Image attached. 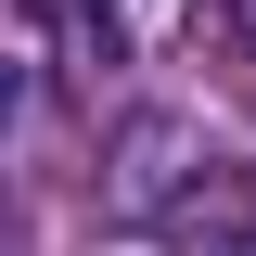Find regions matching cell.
<instances>
[{"label": "cell", "mask_w": 256, "mask_h": 256, "mask_svg": "<svg viewBox=\"0 0 256 256\" xmlns=\"http://www.w3.org/2000/svg\"><path fill=\"white\" fill-rule=\"evenodd\" d=\"M166 256H256V166H205L166 218Z\"/></svg>", "instance_id": "obj_2"}, {"label": "cell", "mask_w": 256, "mask_h": 256, "mask_svg": "<svg viewBox=\"0 0 256 256\" xmlns=\"http://www.w3.org/2000/svg\"><path fill=\"white\" fill-rule=\"evenodd\" d=\"M205 141H192V116H128V141H116V166H102V218H141V230H166L192 205V180H205Z\"/></svg>", "instance_id": "obj_1"}, {"label": "cell", "mask_w": 256, "mask_h": 256, "mask_svg": "<svg viewBox=\"0 0 256 256\" xmlns=\"http://www.w3.org/2000/svg\"><path fill=\"white\" fill-rule=\"evenodd\" d=\"M26 13H64V26H102L116 38V0H26Z\"/></svg>", "instance_id": "obj_3"}, {"label": "cell", "mask_w": 256, "mask_h": 256, "mask_svg": "<svg viewBox=\"0 0 256 256\" xmlns=\"http://www.w3.org/2000/svg\"><path fill=\"white\" fill-rule=\"evenodd\" d=\"M230 26H244V38H256V0H230Z\"/></svg>", "instance_id": "obj_4"}]
</instances>
